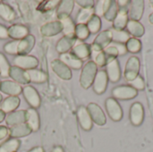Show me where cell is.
I'll return each instance as SVG.
<instances>
[{
	"mask_svg": "<svg viewBox=\"0 0 153 152\" xmlns=\"http://www.w3.org/2000/svg\"><path fill=\"white\" fill-rule=\"evenodd\" d=\"M98 73V66L94 61H89L82 67L81 76H80V84L84 90L90 89L92 86L95 76Z\"/></svg>",
	"mask_w": 153,
	"mask_h": 152,
	"instance_id": "obj_1",
	"label": "cell"
},
{
	"mask_svg": "<svg viewBox=\"0 0 153 152\" xmlns=\"http://www.w3.org/2000/svg\"><path fill=\"white\" fill-rule=\"evenodd\" d=\"M112 42V31L111 30H106L101 31L97 35L92 44L91 45V50L94 52H102L105 48L108 47V45Z\"/></svg>",
	"mask_w": 153,
	"mask_h": 152,
	"instance_id": "obj_2",
	"label": "cell"
},
{
	"mask_svg": "<svg viewBox=\"0 0 153 152\" xmlns=\"http://www.w3.org/2000/svg\"><path fill=\"white\" fill-rule=\"evenodd\" d=\"M105 108L108 116L114 122H119L123 118V109L120 104L114 98H108L105 101Z\"/></svg>",
	"mask_w": 153,
	"mask_h": 152,
	"instance_id": "obj_3",
	"label": "cell"
},
{
	"mask_svg": "<svg viewBox=\"0 0 153 152\" xmlns=\"http://www.w3.org/2000/svg\"><path fill=\"white\" fill-rule=\"evenodd\" d=\"M138 95V91L129 85H120L112 90V96L115 99L129 100L134 99Z\"/></svg>",
	"mask_w": 153,
	"mask_h": 152,
	"instance_id": "obj_4",
	"label": "cell"
},
{
	"mask_svg": "<svg viewBox=\"0 0 153 152\" xmlns=\"http://www.w3.org/2000/svg\"><path fill=\"white\" fill-rule=\"evenodd\" d=\"M140 67H141L140 59L137 56H134L128 59V61L126 65L125 72H124L125 78L128 82L134 80L139 75Z\"/></svg>",
	"mask_w": 153,
	"mask_h": 152,
	"instance_id": "obj_5",
	"label": "cell"
},
{
	"mask_svg": "<svg viewBox=\"0 0 153 152\" xmlns=\"http://www.w3.org/2000/svg\"><path fill=\"white\" fill-rule=\"evenodd\" d=\"M13 65L22 70L28 71L35 69L39 65V60L32 56H16L13 58Z\"/></svg>",
	"mask_w": 153,
	"mask_h": 152,
	"instance_id": "obj_6",
	"label": "cell"
},
{
	"mask_svg": "<svg viewBox=\"0 0 153 152\" xmlns=\"http://www.w3.org/2000/svg\"><path fill=\"white\" fill-rule=\"evenodd\" d=\"M22 94H23L25 100L30 106V108L34 109H37L38 108H39L41 99H40L39 92L36 90L34 87L30 86V85L25 86L24 88H22Z\"/></svg>",
	"mask_w": 153,
	"mask_h": 152,
	"instance_id": "obj_7",
	"label": "cell"
},
{
	"mask_svg": "<svg viewBox=\"0 0 153 152\" xmlns=\"http://www.w3.org/2000/svg\"><path fill=\"white\" fill-rule=\"evenodd\" d=\"M130 122L134 126H140L144 120V108L140 102H134L130 108Z\"/></svg>",
	"mask_w": 153,
	"mask_h": 152,
	"instance_id": "obj_8",
	"label": "cell"
},
{
	"mask_svg": "<svg viewBox=\"0 0 153 152\" xmlns=\"http://www.w3.org/2000/svg\"><path fill=\"white\" fill-rule=\"evenodd\" d=\"M87 110L91 116V118L93 123L96 125L102 126L107 123L106 116L102 110V108L96 103H90L87 106Z\"/></svg>",
	"mask_w": 153,
	"mask_h": 152,
	"instance_id": "obj_9",
	"label": "cell"
},
{
	"mask_svg": "<svg viewBox=\"0 0 153 152\" xmlns=\"http://www.w3.org/2000/svg\"><path fill=\"white\" fill-rule=\"evenodd\" d=\"M51 69L62 80L68 81V80L72 79V77H73V73H72L71 69L68 68L59 59H54L51 62Z\"/></svg>",
	"mask_w": 153,
	"mask_h": 152,
	"instance_id": "obj_10",
	"label": "cell"
},
{
	"mask_svg": "<svg viewBox=\"0 0 153 152\" xmlns=\"http://www.w3.org/2000/svg\"><path fill=\"white\" fill-rule=\"evenodd\" d=\"M108 83V78L106 71L104 70L99 71L95 76V79L92 84L94 92L98 95H101L105 93L107 90Z\"/></svg>",
	"mask_w": 153,
	"mask_h": 152,
	"instance_id": "obj_11",
	"label": "cell"
},
{
	"mask_svg": "<svg viewBox=\"0 0 153 152\" xmlns=\"http://www.w3.org/2000/svg\"><path fill=\"white\" fill-rule=\"evenodd\" d=\"M76 115H77L78 122H79L81 127L86 132L91 131L92 129L93 122H92L91 116L87 110V108L84 106H80L77 109Z\"/></svg>",
	"mask_w": 153,
	"mask_h": 152,
	"instance_id": "obj_12",
	"label": "cell"
},
{
	"mask_svg": "<svg viewBox=\"0 0 153 152\" xmlns=\"http://www.w3.org/2000/svg\"><path fill=\"white\" fill-rule=\"evenodd\" d=\"M63 30L62 23L59 20L43 24L40 27V33L44 37H52L61 33Z\"/></svg>",
	"mask_w": 153,
	"mask_h": 152,
	"instance_id": "obj_13",
	"label": "cell"
},
{
	"mask_svg": "<svg viewBox=\"0 0 153 152\" xmlns=\"http://www.w3.org/2000/svg\"><path fill=\"white\" fill-rule=\"evenodd\" d=\"M144 12V1L143 0H133L130 2L128 16L130 20L139 21L142 19Z\"/></svg>",
	"mask_w": 153,
	"mask_h": 152,
	"instance_id": "obj_14",
	"label": "cell"
},
{
	"mask_svg": "<svg viewBox=\"0 0 153 152\" xmlns=\"http://www.w3.org/2000/svg\"><path fill=\"white\" fill-rule=\"evenodd\" d=\"M9 77H11L14 82H16L20 85H26L29 82H30L27 71L22 70L14 65L11 66V68H10Z\"/></svg>",
	"mask_w": 153,
	"mask_h": 152,
	"instance_id": "obj_15",
	"label": "cell"
},
{
	"mask_svg": "<svg viewBox=\"0 0 153 152\" xmlns=\"http://www.w3.org/2000/svg\"><path fill=\"white\" fill-rule=\"evenodd\" d=\"M108 81L113 83L117 82L121 78V69L119 61L117 59H114L107 64V70H106Z\"/></svg>",
	"mask_w": 153,
	"mask_h": 152,
	"instance_id": "obj_16",
	"label": "cell"
},
{
	"mask_svg": "<svg viewBox=\"0 0 153 152\" xmlns=\"http://www.w3.org/2000/svg\"><path fill=\"white\" fill-rule=\"evenodd\" d=\"M0 91L8 96L18 97L22 92V88L13 81H3L0 82Z\"/></svg>",
	"mask_w": 153,
	"mask_h": 152,
	"instance_id": "obj_17",
	"label": "cell"
},
{
	"mask_svg": "<svg viewBox=\"0 0 153 152\" xmlns=\"http://www.w3.org/2000/svg\"><path fill=\"white\" fill-rule=\"evenodd\" d=\"M29 34V29L22 24H13L8 28V37L13 40H22Z\"/></svg>",
	"mask_w": 153,
	"mask_h": 152,
	"instance_id": "obj_18",
	"label": "cell"
},
{
	"mask_svg": "<svg viewBox=\"0 0 153 152\" xmlns=\"http://www.w3.org/2000/svg\"><path fill=\"white\" fill-rule=\"evenodd\" d=\"M75 2L73 0H62L59 3V5L57 7L56 11V16L59 19V21L70 17V14L72 13L74 7Z\"/></svg>",
	"mask_w": 153,
	"mask_h": 152,
	"instance_id": "obj_19",
	"label": "cell"
},
{
	"mask_svg": "<svg viewBox=\"0 0 153 152\" xmlns=\"http://www.w3.org/2000/svg\"><path fill=\"white\" fill-rule=\"evenodd\" d=\"M5 123L9 126H14L24 124L26 121V110H15L5 116Z\"/></svg>",
	"mask_w": 153,
	"mask_h": 152,
	"instance_id": "obj_20",
	"label": "cell"
},
{
	"mask_svg": "<svg viewBox=\"0 0 153 152\" xmlns=\"http://www.w3.org/2000/svg\"><path fill=\"white\" fill-rule=\"evenodd\" d=\"M25 124L30 128L32 132L39 131L40 127V120L39 113L36 109L30 108L26 110V121Z\"/></svg>",
	"mask_w": 153,
	"mask_h": 152,
	"instance_id": "obj_21",
	"label": "cell"
},
{
	"mask_svg": "<svg viewBox=\"0 0 153 152\" xmlns=\"http://www.w3.org/2000/svg\"><path fill=\"white\" fill-rule=\"evenodd\" d=\"M59 60L63 62L68 68L74 70H79L82 67V61L76 57L73 53H65L61 54Z\"/></svg>",
	"mask_w": 153,
	"mask_h": 152,
	"instance_id": "obj_22",
	"label": "cell"
},
{
	"mask_svg": "<svg viewBox=\"0 0 153 152\" xmlns=\"http://www.w3.org/2000/svg\"><path fill=\"white\" fill-rule=\"evenodd\" d=\"M35 46V38L33 35L29 34L26 38L19 41L18 45V56L28 55Z\"/></svg>",
	"mask_w": 153,
	"mask_h": 152,
	"instance_id": "obj_23",
	"label": "cell"
},
{
	"mask_svg": "<svg viewBox=\"0 0 153 152\" xmlns=\"http://www.w3.org/2000/svg\"><path fill=\"white\" fill-rule=\"evenodd\" d=\"M20 98L16 96H9L4 99L0 104V110L4 114H9L17 109L20 105Z\"/></svg>",
	"mask_w": 153,
	"mask_h": 152,
	"instance_id": "obj_24",
	"label": "cell"
},
{
	"mask_svg": "<svg viewBox=\"0 0 153 152\" xmlns=\"http://www.w3.org/2000/svg\"><path fill=\"white\" fill-rule=\"evenodd\" d=\"M75 42H76V38L75 37L64 36L56 43V49L60 55L65 54V53H68V51L74 47Z\"/></svg>",
	"mask_w": 153,
	"mask_h": 152,
	"instance_id": "obj_25",
	"label": "cell"
},
{
	"mask_svg": "<svg viewBox=\"0 0 153 152\" xmlns=\"http://www.w3.org/2000/svg\"><path fill=\"white\" fill-rule=\"evenodd\" d=\"M128 21H129L128 11L118 9V13L113 21V30L118 31L124 30V29L126 28Z\"/></svg>",
	"mask_w": 153,
	"mask_h": 152,
	"instance_id": "obj_26",
	"label": "cell"
},
{
	"mask_svg": "<svg viewBox=\"0 0 153 152\" xmlns=\"http://www.w3.org/2000/svg\"><path fill=\"white\" fill-rule=\"evenodd\" d=\"M31 133H32V131L30 130V128L25 123L18 125L12 126L9 129V136L11 138H14V139L28 136Z\"/></svg>",
	"mask_w": 153,
	"mask_h": 152,
	"instance_id": "obj_27",
	"label": "cell"
},
{
	"mask_svg": "<svg viewBox=\"0 0 153 152\" xmlns=\"http://www.w3.org/2000/svg\"><path fill=\"white\" fill-rule=\"evenodd\" d=\"M91 47L87 43H80L76 46H74L72 48V53L78 57L80 60H84L91 55Z\"/></svg>",
	"mask_w": 153,
	"mask_h": 152,
	"instance_id": "obj_28",
	"label": "cell"
},
{
	"mask_svg": "<svg viewBox=\"0 0 153 152\" xmlns=\"http://www.w3.org/2000/svg\"><path fill=\"white\" fill-rule=\"evenodd\" d=\"M126 29H127V32L130 35H132L133 37H134L135 39L143 37L145 32V29H144L143 25L140 22L134 21V20L128 21Z\"/></svg>",
	"mask_w": 153,
	"mask_h": 152,
	"instance_id": "obj_29",
	"label": "cell"
},
{
	"mask_svg": "<svg viewBox=\"0 0 153 152\" xmlns=\"http://www.w3.org/2000/svg\"><path fill=\"white\" fill-rule=\"evenodd\" d=\"M27 73H28L30 82L40 84V83H44L48 81V74L45 72H43L42 70L35 68V69L28 70Z\"/></svg>",
	"mask_w": 153,
	"mask_h": 152,
	"instance_id": "obj_30",
	"label": "cell"
},
{
	"mask_svg": "<svg viewBox=\"0 0 153 152\" xmlns=\"http://www.w3.org/2000/svg\"><path fill=\"white\" fill-rule=\"evenodd\" d=\"M14 10L7 4L0 3V18L5 22H12L15 19Z\"/></svg>",
	"mask_w": 153,
	"mask_h": 152,
	"instance_id": "obj_31",
	"label": "cell"
},
{
	"mask_svg": "<svg viewBox=\"0 0 153 152\" xmlns=\"http://www.w3.org/2000/svg\"><path fill=\"white\" fill-rule=\"evenodd\" d=\"M21 142L18 139L10 138L0 145V152H17Z\"/></svg>",
	"mask_w": 153,
	"mask_h": 152,
	"instance_id": "obj_32",
	"label": "cell"
},
{
	"mask_svg": "<svg viewBox=\"0 0 153 152\" xmlns=\"http://www.w3.org/2000/svg\"><path fill=\"white\" fill-rule=\"evenodd\" d=\"M60 22L62 23V27H63L62 32L64 33V35L67 37H75L74 33H75L76 24L74 23V22L70 17L63 19Z\"/></svg>",
	"mask_w": 153,
	"mask_h": 152,
	"instance_id": "obj_33",
	"label": "cell"
},
{
	"mask_svg": "<svg viewBox=\"0 0 153 152\" xmlns=\"http://www.w3.org/2000/svg\"><path fill=\"white\" fill-rule=\"evenodd\" d=\"M95 14L94 7L88 9H81L76 16V24H87L89 20Z\"/></svg>",
	"mask_w": 153,
	"mask_h": 152,
	"instance_id": "obj_34",
	"label": "cell"
},
{
	"mask_svg": "<svg viewBox=\"0 0 153 152\" xmlns=\"http://www.w3.org/2000/svg\"><path fill=\"white\" fill-rule=\"evenodd\" d=\"M86 25L88 27V30H89L90 33H91V34L98 33L100 30V29H101V20H100V17H99L96 14H94L89 20V22H87Z\"/></svg>",
	"mask_w": 153,
	"mask_h": 152,
	"instance_id": "obj_35",
	"label": "cell"
},
{
	"mask_svg": "<svg viewBox=\"0 0 153 152\" xmlns=\"http://www.w3.org/2000/svg\"><path fill=\"white\" fill-rule=\"evenodd\" d=\"M60 3V0H48V1H44L41 2L39 6L37 7V9L40 12V13H48L50 12L52 10H54L55 8L58 7Z\"/></svg>",
	"mask_w": 153,
	"mask_h": 152,
	"instance_id": "obj_36",
	"label": "cell"
},
{
	"mask_svg": "<svg viewBox=\"0 0 153 152\" xmlns=\"http://www.w3.org/2000/svg\"><path fill=\"white\" fill-rule=\"evenodd\" d=\"M112 42L126 44L130 39V34L125 30H112Z\"/></svg>",
	"mask_w": 153,
	"mask_h": 152,
	"instance_id": "obj_37",
	"label": "cell"
},
{
	"mask_svg": "<svg viewBox=\"0 0 153 152\" xmlns=\"http://www.w3.org/2000/svg\"><path fill=\"white\" fill-rule=\"evenodd\" d=\"M90 31L88 30V27L86 24H76L75 26V33L74 36L76 38V39L79 40H86L89 36H90Z\"/></svg>",
	"mask_w": 153,
	"mask_h": 152,
	"instance_id": "obj_38",
	"label": "cell"
},
{
	"mask_svg": "<svg viewBox=\"0 0 153 152\" xmlns=\"http://www.w3.org/2000/svg\"><path fill=\"white\" fill-rule=\"evenodd\" d=\"M126 47L127 49V52H130L132 54H137L142 49V42L135 38H130L128 41L126 43Z\"/></svg>",
	"mask_w": 153,
	"mask_h": 152,
	"instance_id": "obj_39",
	"label": "cell"
},
{
	"mask_svg": "<svg viewBox=\"0 0 153 152\" xmlns=\"http://www.w3.org/2000/svg\"><path fill=\"white\" fill-rule=\"evenodd\" d=\"M118 13V5L117 4V1H111L108 8L107 9L106 13H104V17L108 22H113L116 18L117 14Z\"/></svg>",
	"mask_w": 153,
	"mask_h": 152,
	"instance_id": "obj_40",
	"label": "cell"
},
{
	"mask_svg": "<svg viewBox=\"0 0 153 152\" xmlns=\"http://www.w3.org/2000/svg\"><path fill=\"white\" fill-rule=\"evenodd\" d=\"M10 68H11V65L7 58L3 53H0V76L3 78L9 77Z\"/></svg>",
	"mask_w": 153,
	"mask_h": 152,
	"instance_id": "obj_41",
	"label": "cell"
},
{
	"mask_svg": "<svg viewBox=\"0 0 153 152\" xmlns=\"http://www.w3.org/2000/svg\"><path fill=\"white\" fill-rule=\"evenodd\" d=\"M111 1L110 0H100L97 2V4H95L94 6V11H95V14L99 17L100 16H104V13H106L107 9L108 8L109 4H110Z\"/></svg>",
	"mask_w": 153,
	"mask_h": 152,
	"instance_id": "obj_42",
	"label": "cell"
},
{
	"mask_svg": "<svg viewBox=\"0 0 153 152\" xmlns=\"http://www.w3.org/2000/svg\"><path fill=\"white\" fill-rule=\"evenodd\" d=\"M20 40H13L4 46V50L6 54L12 56H18V45Z\"/></svg>",
	"mask_w": 153,
	"mask_h": 152,
	"instance_id": "obj_43",
	"label": "cell"
},
{
	"mask_svg": "<svg viewBox=\"0 0 153 152\" xmlns=\"http://www.w3.org/2000/svg\"><path fill=\"white\" fill-rule=\"evenodd\" d=\"M105 56H106V58H107V62H110L114 59H117V56H118V52H117V49L114 47V46H109L107 48H105L103 50Z\"/></svg>",
	"mask_w": 153,
	"mask_h": 152,
	"instance_id": "obj_44",
	"label": "cell"
},
{
	"mask_svg": "<svg viewBox=\"0 0 153 152\" xmlns=\"http://www.w3.org/2000/svg\"><path fill=\"white\" fill-rule=\"evenodd\" d=\"M129 83H130V86L133 87L134 89H135L137 91L143 90L145 89V82L141 75H138L134 80L129 82Z\"/></svg>",
	"mask_w": 153,
	"mask_h": 152,
	"instance_id": "obj_45",
	"label": "cell"
},
{
	"mask_svg": "<svg viewBox=\"0 0 153 152\" xmlns=\"http://www.w3.org/2000/svg\"><path fill=\"white\" fill-rule=\"evenodd\" d=\"M94 63L96 64L97 66H100V67H103V66L107 65L108 62H107V58H106V56L103 51L98 53V55L95 56Z\"/></svg>",
	"mask_w": 153,
	"mask_h": 152,
	"instance_id": "obj_46",
	"label": "cell"
},
{
	"mask_svg": "<svg viewBox=\"0 0 153 152\" xmlns=\"http://www.w3.org/2000/svg\"><path fill=\"white\" fill-rule=\"evenodd\" d=\"M75 3L82 7V9H88V8H93L95 5V2L93 0H77Z\"/></svg>",
	"mask_w": 153,
	"mask_h": 152,
	"instance_id": "obj_47",
	"label": "cell"
},
{
	"mask_svg": "<svg viewBox=\"0 0 153 152\" xmlns=\"http://www.w3.org/2000/svg\"><path fill=\"white\" fill-rule=\"evenodd\" d=\"M112 46H114L117 49V52H118V56H124L127 53V49H126V44H121V43H116V42H113L111 44Z\"/></svg>",
	"mask_w": 153,
	"mask_h": 152,
	"instance_id": "obj_48",
	"label": "cell"
},
{
	"mask_svg": "<svg viewBox=\"0 0 153 152\" xmlns=\"http://www.w3.org/2000/svg\"><path fill=\"white\" fill-rule=\"evenodd\" d=\"M9 136V129L6 126L0 125V142Z\"/></svg>",
	"mask_w": 153,
	"mask_h": 152,
	"instance_id": "obj_49",
	"label": "cell"
},
{
	"mask_svg": "<svg viewBox=\"0 0 153 152\" xmlns=\"http://www.w3.org/2000/svg\"><path fill=\"white\" fill-rule=\"evenodd\" d=\"M130 2L128 0H119L117 1V4L118 5V9L119 10H129V5H130Z\"/></svg>",
	"mask_w": 153,
	"mask_h": 152,
	"instance_id": "obj_50",
	"label": "cell"
},
{
	"mask_svg": "<svg viewBox=\"0 0 153 152\" xmlns=\"http://www.w3.org/2000/svg\"><path fill=\"white\" fill-rule=\"evenodd\" d=\"M7 38H9L8 37V29L4 25L0 24V39H5Z\"/></svg>",
	"mask_w": 153,
	"mask_h": 152,
	"instance_id": "obj_51",
	"label": "cell"
},
{
	"mask_svg": "<svg viewBox=\"0 0 153 152\" xmlns=\"http://www.w3.org/2000/svg\"><path fill=\"white\" fill-rule=\"evenodd\" d=\"M28 152H45V151H44V149H43L42 147L38 146V147H34V148H32L31 150H30Z\"/></svg>",
	"mask_w": 153,
	"mask_h": 152,
	"instance_id": "obj_52",
	"label": "cell"
},
{
	"mask_svg": "<svg viewBox=\"0 0 153 152\" xmlns=\"http://www.w3.org/2000/svg\"><path fill=\"white\" fill-rule=\"evenodd\" d=\"M51 152H65L64 149L61 146H56L53 148V150L51 151Z\"/></svg>",
	"mask_w": 153,
	"mask_h": 152,
	"instance_id": "obj_53",
	"label": "cell"
},
{
	"mask_svg": "<svg viewBox=\"0 0 153 152\" xmlns=\"http://www.w3.org/2000/svg\"><path fill=\"white\" fill-rule=\"evenodd\" d=\"M5 114L2 111V110H0V123H2L4 119H5Z\"/></svg>",
	"mask_w": 153,
	"mask_h": 152,
	"instance_id": "obj_54",
	"label": "cell"
},
{
	"mask_svg": "<svg viewBox=\"0 0 153 152\" xmlns=\"http://www.w3.org/2000/svg\"><path fill=\"white\" fill-rule=\"evenodd\" d=\"M149 22H150L152 24H153V13H151L150 16H149Z\"/></svg>",
	"mask_w": 153,
	"mask_h": 152,
	"instance_id": "obj_55",
	"label": "cell"
},
{
	"mask_svg": "<svg viewBox=\"0 0 153 152\" xmlns=\"http://www.w3.org/2000/svg\"><path fill=\"white\" fill-rule=\"evenodd\" d=\"M2 101H3V97H2V95L0 94V104L2 103Z\"/></svg>",
	"mask_w": 153,
	"mask_h": 152,
	"instance_id": "obj_56",
	"label": "cell"
},
{
	"mask_svg": "<svg viewBox=\"0 0 153 152\" xmlns=\"http://www.w3.org/2000/svg\"><path fill=\"white\" fill-rule=\"evenodd\" d=\"M150 3H151V5H152V7L153 8V0H151V1H150Z\"/></svg>",
	"mask_w": 153,
	"mask_h": 152,
	"instance_id": "obj_57",
	"label": "cell"
},
{
	"mask_svg": "<svg viewBox=\"0 0 153 152\" xmlns=\"http://www.w3.org/2000/svg\"></svg>",
	"mask_w": 153,
	"mask_h": 152,
	"instance_id": "obj_58",
	"label": "cell"
}]
</instances>
